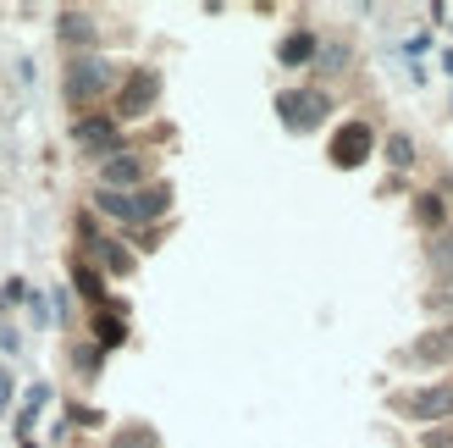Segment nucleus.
Segmentation results:
<instances>
[{"label": "nucleus", "instance_id": "obj_1", "mask_svg": "<svg viewBox=\"0 0 453 448\" xmlns=\"http://www.w3.org/2000/svg\"><path fill=\"white\" fill-rule=\"evenodd\" d=\"M122 78L127 73L111 56H73L66 73H61V95H66V105H95L111 89H122Z\"/></svg>", "mask_w": 453, "mask_h": 448}, {"label": "nucleus", "instance_id": "obj_2", "mask_svg": "<svg viewBox=\"0 0 453 448\" xmlns=\"http://www.w3.org/2000/svg\"><path fill=\"white\" fill-rule=\"evenodd\" d=\"M326 111H332L326 89H282V95H277V122L288 133H315L326 122Z\"/></svg>", "mask_w": 453, "mask_h": 448}, {"label": "nucleus", "instance_id": "obj_3", "mask_svg": "<svg viewBox=\"0 0 453 448\" xmlns=\"http://www.w3.org/2000/svg\"><path fill=\"white\" fill-rule=\"evenodd\" d=\"M393 410L410 421H426V427H453V382H426L415 393H398Z\"/></svg>", "mask_w": 453, "mask_h": 448}, {"label": "nucleus", "instance_id": "obj_4", "mask_svg": "<svg viewBox=\"0 0 453 448\" xmlns=\"http://www.w3.org/2000/svg\"><path fill=\"white\" fill-rule=\"evenodd\" d=\"M155 100H161V73H155V66H133V73L122 78V89H117V111H111V117L139 122V117H150Z\"/></svg>", "mask_w": 453, "mask_h": 448}, {"label": "nucleus", "instance_id": "obj_5", "mask_svg": "<svg viewBox=\"0 0 453 448\" xmlns=\"http://www.w3.org/2000/svg\"><path fill=\"white\" fill-rule=\"evenodd\" d=\"M326 155H332V166H337V172L365 166L371 155H376V127H371V122H359V117H354V122H337Z\"/></svg>", "mask_w": 453, "mask_h": 448}, {"label": "nucleus", "instance_id": "obj_6", "mask_svg": "<svg viewBox=\"0 0 453 448\" xmlns=\"http://www.w3.org/2000/svg\"><path fill=\"white\" fill-rule=\"evenodd\" d=\"M73 144L88 150V155H100V161H111V155L122 150V122L117 117H78L73 122Z\"/></svg>", "mask_w": 453, "mask_h": 448}, {"label": "nucleus", "instance_id": "obj_7", "mask_svg": "<svg viewBox=\"0 0 453 448\" xmlns=\"http://www.w3.org/2000/svg\"><path fill=\"white\" fill-rule=\"evenodd\" d=\"M144 155L139 150H117L111 161H100V189H117V194H139L144 183Z\"/></svg>", "mask_w": 453, "mask_h": 448}, {"label": "nucleus", "instance_id": "obj_8", "mask_svg": "<svg viewBox=\"0 0 453 448\" xmlns=\"http://www.w3.org/2000/svg\"><path fill=\"white\" fill-rule=\"evenodd\" d=\"M56 39L66 44V50H78V56H95V44H100V22L88 17V12H78V6H66V12L56 17Z\"/></svg>", "mask_w": 453, "mask_h": 448}, {"label": "nucleus", "instance_id": "obj_9", "mask_svg": "<svg viewBox=\"0 0 453 448\" xmlns=\"http://www.w3.org/2000/svg\"><path fill=\"white\" fill-rule=\"evenodd\" d=\"M166 211H172V183H144L139 194H127V228L161 221Z\"/></svg>", "mask_w": 453, "mask_h": 448}, {"label": "nucleus", "instance_id": "obj_10", "mask_svg": "<svg viewBox=\"0 0 453 448\" xmlns=\"http://www.w3.org/2000/svg\"><path fill=\"white\" fill-rule=\"evenodd\" d=\"M403 360H415V366H448V360H453V327L420 332V338L403 349Z\"/></svg>", "mask_w": 453, "mask_h": 448}, {"label": "nucleus", "instance_id": "obj_11", "mask_svg": "<svg viewBox=\"0 0 453 448\" xmlns=\"http://www.w3.org/2000/svg\"><path fill=\"white\" fill-rule=\"evenodd\" d=\"M315 50H321V39H315L310 28H293V34L277 44V61H282V66H304V61H315Z\"/></svg>", "mask_w": 453, "mask_h": 448}, {"label": "nucleus", "instance_id": "obj_12", "mask_svg": "<svg viewBox=\"0 0 453 448\" xmlns=\"http://www.w3.org/2000/svg\"><path fill=\"white\" fill-rule=\"evenodd\" d=\"M381 155H388V166L393 172H410L415 161H420V150H415V139H410V133H388V139H381Z\"/></svg>", "mask_w": 453, "mask_h": 448}, {"label": "nucleus", "instance_id": "obj_13", "mask_svg": "<svg viewBox=\"0 0 453 448\" xmlns=\"http://www.w3.org/2000/svg\"><path fill=\"white\" fill-rule=\"evenodd\" d=\"M415 221H420V228H432V233H442V228H448V199H442L437 189L415 194Z\"/></svg>", "mask_w": 453, "mask_h": 448}, {"label": "nucleus", "instance_id": "obj_14", "mask_svg": "<svg viewBox=\"0 0 453 448\" xmlns=\"http://www.w3.org/2000/svg\"><path fill=\"white\" fill-rule=\"evenodd\" d=\"M95 344H100V349H122V344H127L122 310H100V316H95Z\"/></svg>", "mask_w": 453, "mask_h": 448}, {"label": "nucleus", "instance_id": "obj_15", "mask_svg": "<svg viewBox=\"0 0 453 448\" xmlns=\"http://www.w3.org/2000/svg\"><path fill=\"white\" fill-rule=\"evenodd\" d=\"M105 448H161V437H155V427H144V421H127V427L111 432Z\"/></svg>", "mask_w": 453, "mask_h": 448}, {"label": "nucleus", "instance_id": "obj_16", "mask_svg": "<svg viewBox=\"0 0 453 448\" xmlns=\"http://www.w3.org/2000/svg\"><path fill=\"white\" fill-rule=\"evenodd\" d=\"M426 260H432V272H442L448 282H453V221L432 238V250H426Z\"/></svg>", "mask_w": 453, "mask_h": 448}, {"label": "nucleus", "instance_id": "obj_17", "mask_svg": "<svg viewBox=\"0 0 453 448\" xmlns=\"http://www.w3.org/2000/svg\"><path fill=\"white\" fill-rule=\"evenodd\" d=\"M73 282H78V294H83V299L105 305V277H100V272H95L88 260H73Z\"/></svg>", "mask_w": 453, "mask_h": 448}, {"label": "nucleus", "instance_id": "obj_18", "mask_svg": "<svg viewBox=\"0 0 453 448\" xmlns=\"http://www.w3.org/2000/svg\"><path fill=\"white\" fill-rule=\"evenodd\" d=\"M349 61H354V50H349V44H321V50H315V73H321V78H332V73H349Z\"/></svg>", "mask_w": 453, "mask_h": 448}, {"label": "nucleus", "instance_id": "obj_19", "mask_svg": "<svg viewBox=\"0 0 453 448\" xmlns=\"http://www.w3.org/2000/svg\"><path fill=\"white\" fill-rule=\"evenodd\" d=\"M95 255L105 260V272H111V277H127V272H133V255L122 250L117 238H100V243H95Z\"/></svg>", "mask_w": 453, "mask_h": 448}, {"label": "nucleus", "instance_id": "obj_20", "mask_svg": "<svg viewBox=\"0 0 453 448\" xmlns=\"http://www.w3.org/2000/svg\"><path fill=\"white\" fill-rule=\"evenodd\" d=\"M73 366H78L83 382H95L100 366H105V349H100V344H78V349H73Z\"/></svg>", "mask_w": 453, "mask_h": 448}, {"label": "nucleus", "instance_id": "obj_21", "mask_svg": "<svg viewBox=\"0 0 453 448\" xmlns=\"http://www.w3.org/2000/svg\"><path fill=\"white\" fill-rule=\"evenodd\" d=\"M28 294H34V288L22 282V277H6V282H0V310H12V305H22V299H28Z\"/></svg>", "mask_w": 453, "mask_h": 448}, {"label": "nucleus", "instance_id": "obj_22", "mask_svg": "<svg viewBox=\"0 0 453 448\" xmlns=\"http://www.w3.org/2000/svg\"><path fill=\"white\" fill-rule=\"evenodd\" d=\"M66 415H73L78 427H105V415H100V410H88V405H66Z\"/></svg>", "mask_w": 453, "mask_h": 448}, {"label": "nucleus", "instance_id": "obj_23", "mask_svg": "<svg viewBox=\"0 0 453 448\" xmlns=\"http://www.w3.org/2000/svg\"><path fill=\"white\" fill-rule=\"evenodd\" d=\"M420 448H453V427H426Z\"/></svg>", "mask_w": 453, "mask_h": 448}, {"label": "nucleus", "instance_id": "obj_24", "mask_svg": "<svg viewBox=\"0 0 453 448\" xmlns=\"http://www.w3.org/2000/svg\"><path fill=\"white\" fill-rule=\"evenodd\" d=\"M12 393H17V376H12L6 366H0V415L12 410Z\"/></svg>", "mask_w": 453, "mask_h": 448}, {"label": "nucleus", "instance_id": "obj_25", "mask_svg": "<svg viewBox=\"0 0 453 448\" xmlns=\"http://www.w3.org/2000/svg\"><path fill=\"white\" fill-rule=\"evenodd\" d=\"M453 305V282H442L437 294H426V310H448Z\"/></svg>", "mask_w": 453, "mask_h": 448}, {"label": "nucleus", "instance_id": "obj_26", "mask_svg": "<svg viewBox=\"0 0 453 448\" xmlns=\"http://www.w3.org/2000/svg\"><path fill=\"white\" fill-rule=\"evenodd\" d=\"M0 349H6V354H17V349H22V338H17V327H6V321H0Z\"/></svg>", "mask_w": 453, "mask_h": 448}, {"label": "nucleus", "instance_id": "obj_27", "mask_svg": "<svg viewBox=\"0 0 453 448\" xmlns=\"http://www.w3.org/2000/svg\"><path fill=\"white\" fill-rule=\"evenodd\" d=\"M403 50H410V56H426V50H432V34H410V44H403Z\"/></svg>", "mask_w": 453, "mask_h": 448}, {"label": "nucleus", "instance_id": "obj_28", "mask_svg": "<svg viewBox=\"0 0 453 448\" xmlns=\"http://www.w3.org/2000/svg\"><path fill=\"white\" fill-rule=\"evenodd\" d=\"M442 73L453 78V44H448V50H442Z\"/></svg>", "mask_w": 453, "mask_h": 448}]
</instances>
